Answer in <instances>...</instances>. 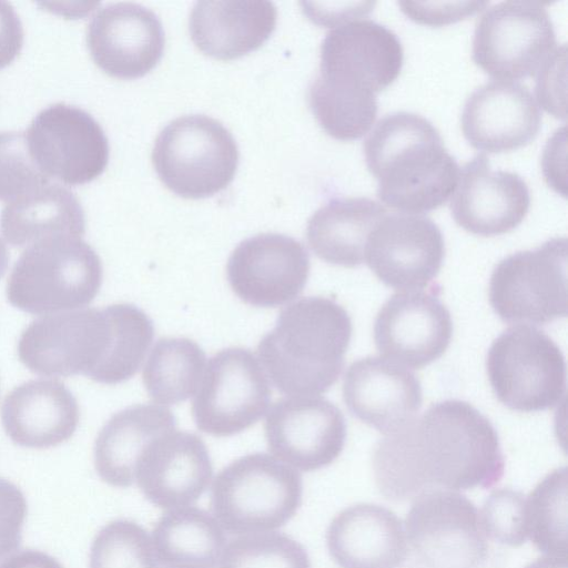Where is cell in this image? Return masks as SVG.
Masks as SVG:
<instances>
[{
    "instance_id": "obj_31",
    "label": "cell",
    "mask_w": 568,
    "mask_h": 568,
    "mask_svg": "<svg viewBox=\"0 0 568 568\" xmlns=\"http://www.w3.org/2000/svg\"><path fill=\"white\" fill-rule=\"evenodd\" d=\"M205 359L203 349L191 338L158 339L142 371L146 393L161 405L186 400L200 386Z\"/></svg>"
},
{
    "instance_id": "obj_13",
    "label": "cell",
    "mask_w": 568,
    "mask_h": 568,
    "mask_svg": "<svg viewBox=\"0 0 568 568\" xmlns=\"http://www.w3.org/2000/svg\"><path fill=\"white\" fill-rule=\"evenodd\" d=\"M24 135L40 170L64 185L89 182L108 164L109 143L102 126L78 105L55 102L44 106Z\"/></svg>"
},
{
    "instance_id": "obj_12",
    "label": "cell",
    "mask_w": 568,
    "mask_h": 568,
    "mask_svg": "<svg viewBox=\"0 0 568 568\" xmlns=\"http://www.w3.org/2000/svg\"><path fill=\"white\" fill-rule=\"evenodd\" d=\"M271 397L258 358L247 348L227 347L209 359L192 402V417L209 435L232 436L256 424Z\"/></svg>"
},
{
    "instance_id": "obj_34",
    "label": "cell",
    "mask_w": 568,
    "mask_h": 568,
    "mask_svg": "<svg viewBox=\"0 0 568 568\" xmlns=\"http://www.w3.org/2000/svg\"><path fill=\"white\" fill-rule=\"evenodd\" d=\"M113 336L108 358L95 381L100 384L123 383L139 371L154 336L151 318L129 303L108 305Z\"/></svg>"
},
{
    "instance_id": "obj_4",
    "label": "cell",
    "mask_w": 568,
    "mask_h": 568,
    "mask_svg": "<svg viewBox=\"0 0 568 568\" xmlns=\"http://www.w3.org/2000/svg\"><path fill=\"white\" fill-rule=\"evenodd\" d=\"M102 262L82 236L58 234L29 244L16 262L7 298L34 315L83 308L100 291Z\"/></svg>"
},
{
    "instance_id": "obj_32",
    "label": "cell",
    "mask_w": 568,
    "mask_h": 568,
    "mask_svg": "<svg viewBox=\"0 0 568 568\" xmlns=\"http://www.w3.org/2000/svg\"><path fill=\"white\" fill-rule=\"evenodd\" d=\"M310 106L321 126L338 140L364 135L377 115L374 92L348 87L316 73L308 88Z\"/></svg>"
},
{
    "instance_id": "obj_33",
    "label": "cell",
    "mask_w": 568,
    "mask_h": 568,
    "mask_svg": "<svg viewBox=\"0 0 568 568\" xmlns=\"http://www.w3.org/2000/svg\"><path fill=\"white\" fill-rule=\"evenodd\" d=\"M567 489V468H557L525 499L527 537L546 555L568 556Z\"/></svg>"
},
{
    "instance_id": "obj_10",
    "label": "cell",
    "mask_w": 568,
    "mask_h": 568,
    "mask_svg": "<svg viewBox=\"0 0 568 568\" xmlns=\"http://www.w3.org/2000/svg\"><path fill=\"white\" fill-rule=\"evenodd\" d=\"M548 3L509 0L486 8L475 26L474 62L503 80L537 73L557 48Z\"/></svg>"
},
{
    "instance_id": "obj_46",
    "label": "cell",
    "mask_w": 568,
    "mask_h": 568,
    "mask_svg": "<svg viewBox=\"0 0 568 568\" xmlns=\"http://www.w3.org/2000/svg\"><path fill=\"white\" fill-rule=\"evenodd\" d=\"M9 264V252L4 241L0 237V278L4 275Z\"/></svg>"
},
{
    "instance_id": "obj_27",
    "label": "cell",
    "mask_w": 568,
    "mask_h": 568,
    "mask_svg": "<svg viewBox=\"0 0 568 568\" xmlns=\"http://www.w3.org/2000/svg\"><path fill=\"white\" fill-rule=\"evenodd\" d=\"M175 428L172 412L156 404H136L114 415L100 429L94 443V467L108 485L134 484L138 459L148 444Z\"/></svg>"
},
{
    "instance_id": "obj_35",
    "label": "cell",
    "mask_w": 568,
    "mask_h": 568,
    "mask_svg": "<svg viewBox=\"0 0 568 568\" xmlns=\"http://www.w3.org/2000/svg\"><path fill=\"white\" fill-rule=\"evenodd\" d=\"M220 568H312L304 546L276 531L239 535L227 541Z\"/></svg>"
},
{
    "instance_id": "obj_37",
    "label": "cell",
    "mask_w": 568,
    "mask_h": 568,
    "mask_svg": "<svg viewBox=\"0 0 568 568\" xmlns=\"http://www.w3.org/2000/svg\"><path fill=\"white\" fill-rule=\"evenodd\" d=\"M50 181L34 162L24 132L0 131V200L9 202Z\"/></svg>"
},
{
    "instance_id": "obj_16",
    "label": "cell",
    "mask_w": 568,
    "mask_h": 568,
    "mask_svg": "<svg viewBox=\"0 0 568 568\" xmlns=\"http://www.w3.org/2000/svg\"><path fill=\"white\" fill-rule=\"evenodd\" d=\"M444 255L438 225L425 215L402 212L386 214L371 231L364 260L385 285L403 292L428 286Z\"/></svg>"
},
{
    "instance_id": "obj_43",
    "label": "cell",
    "mask_w": 568,
    "mask_h": 568,
    "mask_svg": "<svg viewBox=\"0 0 568 568\" xmlns=\"http://www.w3.org/2000/svg\"><path fill=\"white\" fill-rule=\"evenodd\" d=\"M0 568H63L50 555L39 550H22L6 558Z\"/></svg>"
},
{
    "instance_id": "obj_21",
    "label": "cell",
    "mask_w": 568,
    "mask_h": 568,
    "mask_svg": "<svg viewBox=\"0 0 568 568\" xmlns=\"http://www.w3.org/2000/svg\"><path fill=\"white\" fill-rule=\"evenodd\" d=\"M530 193L516 172L494 170L486 154H477L459 170L450 210L466 231L493 236L515 229L526 216Z\"/></svg>"
},
{
    "instance_id": "obj_26",
    "label": "cell",
    "mask_w": 568,
    "mask_h": 568,
    "mask_svg": "<svg viewBox=\"0 0 568 568\" xmlns=\"http://www.w3.org/2000/svg\"><path fill=\"white\" fill-rule=\"evenodd\" d=\"M277 10L266 0H201L193 6L189 29L203 53L231 60L258 48L276 24Z\"/></svg>"
},
{
    "instance_id": "obj_8",
    "label": "cell",
    "mask_w": 568,
    "mask_h": 568,
    "mask_svg": "<svg viewBox=\"0 0 568 568\" xmlns=\"http://www.w3.org/2000/svg\"><path fill=\"white\" fill-rule=\"evenodd\" d=\"M567 239L514 253L495 267L489 302L507 323L547 324L568 313Z\"/></svg>"
},
{
    "instance_id": "obj_20",
    "label": "cell",
    "mask_w": 568,
    "mask_h": 568,
    "mask_svg": "<svg viewBox=\"0 0 568 568\" xmlns=\"http://www.w3.org/2000/svg\"><path fill=\"white\" fill-rule=\"evenodd\" d=\"M212 479L213 466L202 438L175 428L148 444L134 473L142 495L165 510L192 506Z\"/></svg>"
},
{
    "instance_id": "obj_2",
    "label": "cell",
    "mask_w": 568,
    "mask_h": 568,
    "mask_svg": "<svg viewBox=\"0 0 568 568\" xmlns=\"http://www.w3.org/2000/svg\"><path fill=\"white\" fill-rule=\"evenodd\" d=\"M377 195L405 213L434 210L454 193L459 166L439 131L420 114H385L363 144Z\"/></svg>"
},
{
    "instance_id": "obj_25",
    "label": "cell",
    "mask_w": 568,
    "mask_h": 568,
    "mask_svg": "<svg viewBox=\"0 0 568 568\" xmlns=\"http://www.w3.org/2000/svg\"><path fill=\"white\" fill-rule=\"evenodd\" d=\"M326 546L341 568H396L408 556L402 520L375 504L341 510L326 530Z\"/></svg>"
},
{
    "instance_id": "obj_14",
    "label": "cell",
    "mask_w": 568,
    "mask_h": 568,
    "mask_svg": "<svg viewBox=\"0 0 568 568\" xmlns=\"http://www.w3.org/2000/svg\"><path fill=\"white\" fill-rule=\"evenodd\" d=\"M264 435L272 456L298 471H314L342 453L345 419L337 406L321 396H288L268 409Z\"/></svg>"
},
{
    "instance_id": "obj_22",
    "label": "cell",
    "mask_w": 568,
    "mask_h": 568,
    "mask_svg": "<svg viewBox=\"0 0 568 568\" xmlns=\"http://www.w3.org/2000/svg\"><path fill=\"white\" fill-rule=\"evenodd\" d=\"M541 111L530 89L515 80L495 79L477 87L460 116L465 138L476 149L503 152L528 144L537 135Z\"/></svg>"
},
{
    "instance_id": "obj_23",
    "label": "cell",
    "mask_w": 568,
    "mask_h": 568,
    "mask_svg": "<svg viewBox=\"0 0 568 568\" xmlns=\"http://www.w3.org/2000/svg\"><path fill=\"white\" fill-rule=\"evenodd\" d=\"M342 389L351 413L384 435L409 424L423 403L415 374L383 357L367 356L352 363Z\"/></svg>"
},
{
    "instance_id": "obj_17",
    "label": "cell",
    "mask_w": 568,
    "mask_h": 568,
    "mask_svg": "<svg viewBox=\"0 0 568 568\" xmlns=\"http://www.w3.org/2000/svg\"><path fill=\"white\" fill-rule=\"evenodd\" d=\"M453 333L450 313L438 297L425 291L393 294L374 323L375 346L383 358L420 369L439 358Z\"/></svg>"
},
{
    "instance_id": "obj_44",
    "label": "cell",
    "mask_w": 568,
    "mask_h": 568,
    "mask_svg": "<svg viewBox=\"0 0 568 568\" xmlns=\"http://www.w3.org/2000/svg\"><path fill=\"white\" fill-rule=\"evenodd\" d=\"M39 4L47 11L64 18H81L97 9L95 1H41Z\"/></svg>"
},
{
    "instance_id": "obj_9",
    "label": "cell",
    "mask_w": 568,
    "mask_h": 568,
    "mask_svg": "<svg viewBox=\"0 0 568 568\" xmlns=\"http://www.w3.org/2000/svg\"><path fill=\"white\" fill-rule=\"evenodd\" d=\"M112 335L108 306L43 315L22 331L18 356L39 375L82 374L94 381L109 355Z\"/></svg>"
},
{
    "instance_id": "obj_3",
    "label": "cell",
    "mask_w": 568,
    "mask_h": 568,
    "mask_svg": "<svg viewBox=\"0 0 568 568\" xmlns=\"http://www.w3.org/2000/svg\"><path fill=\"white\" fill-rule=\"evenodd\" d=\"M352 337L346 310L323 296L284 307L257 345V357L274 386L287 396H318L338 379Z\"/></svg>"
},
{
    "instance_id": "obj_45",
    "label": "cell",
    "mask_w": 568,
    "mask_h": 568,
    "mask_svg": "<svg viewBox=\"0 0 568 568\" xmlns=\"http://www.w3.org/2000/svg\"><path fill=\"white\" fill-rule=\"evenodd\" d=\"M525 568H568V556L545 555L538 557Z\"/></svg>"
},
{
    "instance_id": "obj_40",
    "label": "cell",
    "mask_w": 568,
    "mask_h": 568,
    "mask_svg": "<svg viewBox=\"0 0 568 568\" xmlns=\"http://www.w3.org/2000/svg\"><path fill=\"white\" fill-rule=\"evenodd\" d=\"M402 10L413 20L424 24H445L474 14L488 4L484 1L416 2L399 1Z\"/></svg>"
},
{
    "instance_id": "obj_36",
    "label": "cell",
    "mask_w": 568,
    "mask_h": 568,
    "mask_svg": "<svg viewBox=\"0 0 568 568\" xmlns=\"http://www.w3.org/2000/svg\"><path fill=\"white\" fill-rule=\"evenodd\" d=\"M150 534L136 521L115 519L95 535L89 568H159Z\"/></svg>"
},
{
    "instance_id": "obj_1",
    "label": "cell",
    "mask_w": 568,
    "mask_h": 568,
    "mask_svg": "<svg viewBox=\"0 0 568 568\" xmlns=\"http://www.w3.org/2000/svg\"><path fill=\"white\" fill-rule=\"evenodd\" d=\"M372 468L379 493L403 503L434 490L488 488L501 478L505 462L490 422L469 403L446 399L385 435Z\"/></svg>"
},
{
    "instance_id": "obj_15",
    "label": "cell",
    "mask_w": 568,
    "mask_h": 568,
    "mask_svg": "<svg viewBox=\"0 0 568 568\" xmlns=\"http://www.w3.org/2000/svg\"><path fill=\"white\" fill-rule=\"evenodd\" d=\"M303 244L280 233H258L231 253L226 275L233 293L256 307H276L297 297L310 275Z\"/></svg>"
},
{
    "instance_id": "obj_5",
    "label": "cell",
    "mask_w": 568,
    "mask_h": 568,
    "mask_svg": "<svg viewBox=\"0 0 568 568\" xmlns=\"http://www.w3.org/2000/svg\"><path fill=\"white\" fill-rule=\"evenodd\" d=\"M303 496L298 470L265 453L242 456L211 484L212 515L226 532L276 530L297 513Z\"/></svg>"
},
{
    "instance_id": "obj_11",
    "label": "cell",
    "mask_w": 568,
    "mask_h": 568,
    "mask_svg": "<svg viewBox=\"0 0 568 568\" xmlns=\"http://www.w3.org/2000/svg\"><path fill=\"white\" fill-rule=\"evenodd\" d=\"M405 519L408 555L419 568H479L489 550L475 505L458 491L413 500Z\"/></svg>"
},
{
    "instance_id": "obj_19",
    "label": "cell",
    "mask_w": 568,
    "mask_h": 568,
    "mask_svg": "<svg viewBox=\"0 0 568 568\" xmlns=\"http://www.w3.org/2000/svg\"><path fill=\"white\" fill-rule=\"evenodd\" d=\"M85 40L95 64L121 79L150 71L160 60L165 42L158 16L131 1L97 8L87 24Z\"/></svg>"
},
{
    "instance_id": "obj_29",
    "label": "cell",
    "mask_w": 568,
    "mask_h": 568,
    "mask_svg": "<svg viewBox=\"0 0 568 568\" xmlns=\"http://www.w3.org/2000/svg\"><path fill=\"white\" fill-rule=\"evenodd\" d=\"M0 230L3 239L13 246H28L50 235L82 236L85 212L68 185L48 181L4 203Z\"/></svg>"
},
{
    "instance_id": "obj_42",
    "label": "cell",
    "mask_w": 568,
    "mask_h": 568,
    "mask_svg": "<svg viewBox=\"0 0 568 568\" xmlns=\"http://www.w3.org/2000/svg\"><path fill=\"white\" fill-rule=\"evenodd\" d=\"M24 29L16 8L0 0V69L11 63L22 49Z\"/></svg>"
},
{
    "instance_id": "obj_28",
    "label": "cell",
    "mask_w": 568,
    "mask_h": 568,
    "mask_svg": "<svg viewBox=\"0 0 568 568\" xmlns=\"http://www.w3.org/2000/svg\"><path fill=\"white\" fill-rule=\"evenodd\" d=\"M386 214V207L368 196L331 199L307 222L308 245L324 262L349 268L358 266L364 262L371 231Z\"/></svg>"
},
{
    "instance_id": "obj_41",
    "label": "cell",
    "mask_w": 568,
    "mask_h": 568,
    "mask_svg": "<svg viewBox=\"0 0 568 568\" xmlns=\"http://www.w3.org/2000/svg\"><path fill=\"white\" fill-rule=\"evenodd\" d=\"M566 45L557 47L551 55L537 71V97L542 106L557 118H566V105L560 101L559 75L564 72L560 67L565 65Z\"/></svg>"
},
{
    "instance_id": "obj_47",
    "label": "cell",
    "mask_w": 568,
    "mask_h": 568,
    "mask_svg": "<svg viewBox=\"0 0 568 568\" xmlns=\"http://www.w3.org/2000/svg\"><path fill=\"white\" fill-rule=\"evenodd\" d=\"M173 568H200V567H173Z\"/></svg>"
},
{
    "instance_id": "obj_30",
    "label": "cell",
    "mask_w": 568,
    "mask_h": 568,
    "mask_svg": "<svg viewBox=\"0 0 568 568\" xmlns=\"http://www.w3.org/2000/svg\"><path fill=\"white\" fill-rule=\"evenodd\" d=\"M225 532L212 513L192 505L166 510L150 536L164 568H215L227 544Z\"/></svg>"
},
{
    "instance_id": "obj_24",
    "label": "cell",
    "mask_w": 568,
    "mask_h": 568,
    "mask_svg": "<svg viewBox=\"0 0 568 568\" xmlns=\"http://www.w3.org/2000/svg\"><path fill=\"white\" fill-rule=\"evenodd\" d=\"M80 420L75 397L54 378L27 381L12 388L1 404V422L17 445L44 449L74 434Z\"/></svg>"
},
{
    "instance_id": "obj_39",
    "label": "cell",
    "mask_w": 568,
    "mask_h": 568,
    "mask_svg": "<svg viewBox=\"0 0 568 568\" xmlns=\"http://www.w3.org/2000/svg\"><path fill=\"white\" fill-rule=\"evenodd\" d=\"M27 501L12 481L0 478V561L13 554L21 540Z\"/></svg>"
},
{
    "instance_id": "obj_6",
    "label": "cell",
    "mask_w": 568,
    "mask_h": 568,
    "mask_svg": "<svg viewBox=\"0 0 568 568\" xmlns=\"http://www.w3.org/2000/svg\"><path fill=\"white\" fill-rule=\"evenodd\" d=\"M151 160L171 191L199 199L227 186L237 168L239 150L220 121L205 114H186L159 132Z\"/></svg>"
},
{
    "instance_id": "obj_38",
    "label": "cell",
    "mask_w": 568,
    "mask_h": 568,
    "mask_svg": "<svg viewBox=\"0 0 568 568\" xmlns=\"http://www.w3.org/2000/svg\"><path fill=\"white\" fill-rule=\"evenodd\" d=\"M525 496L510 488L490 493L478 511L480 527L488 540L519 547L526 542Z\"/></svg>"
},
{
    "instance_id": "obj_7",
    "label": "cell",
    "mask_w": 568,
    "mask_h": 568,
    "mask_svg": "<svg viewBox=\"0 0 568 568\" xmlns=\"http://www.w3.org/2000/svg\"><path fill=\"white\" fill-rule=\"evenodd\" d=\"M486 369L500 403L518 412L552 408L566 392V364L557 344L542 331L514 325L491 344Z\"/></svg>"
},
{
    "instance_id": "obj_18",
    "label": "cell",
    "mask_w": 568,
    "mask_h": 568,
    "mask_svg": "<svg viewBox=\"0 0 568 568\" xmlns=\"http://www.w3.org/2000/svg\"><path fill=\"white\" fill-rule=\"evenodd\" d=\"M403 60L404 50L396 33L359 17L335 24L326 33L317 73L376 94L398 77Z\"/></svg>"
}]
</instances>
